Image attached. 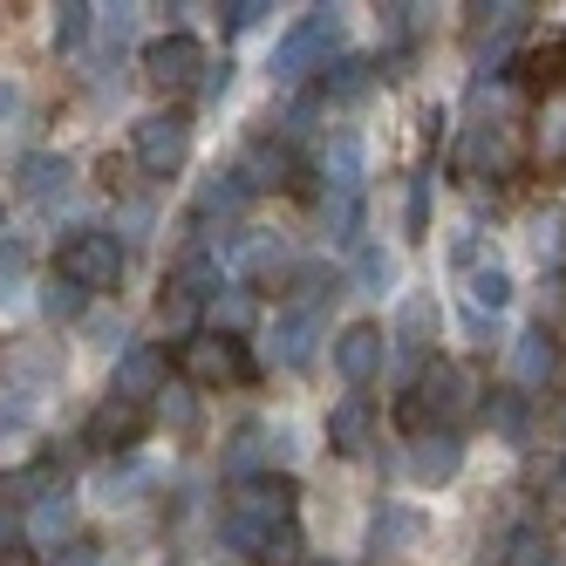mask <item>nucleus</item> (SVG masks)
<instances>
[{
	"mask_svg": "<svg viewBox=\"0 0 566 566\" xmlns=\"http://www.w3.org/2000/svg\"><path fill=\"white\" fill-rule=\"evenodd\" d=\"M335 42H342V14H335V8H314V14H301L287 34H280V49H273V83H301V75L328 69Z\"/></svg>",
	"mask_w": 566,
	"mask_h": 566,
	"instance_id": "nucleus-1",
	"label": "nucleus"
},
{
	"mask_svg": "<svg viewBox=\"0 0 566 566\" xmlns=\"http://www.w3.org/2000/svg\"><path fill=\"white\" fill-rule=\"evenodd\" d=\"M55 273L75 280L83 294H103L124 280V239L103 232V226H83V232H69L62 239V253H55Z\"/></svg>",
	"mask_w": 566,
	"mask_h": 566,
	"instance_id": "nucleus-2",
	"label": "nucleus"
},
{
	"mask_svg": "<svg viewBox=\"0 0 566 566\" xmlns=\"http://www.w3.org/2000/svg\"><path fill=\"white\" fill-rule=\"evenodd\" d=\"M478 396H484V382H478L471 361H430L423 382H417V410H423V417H437L443 430H451L458 417H471V410H478Z\"/></svg>",
	"mask_w": 566,
	"mask_h": 566,
	"instance_id": "nucleus-3",
	"label": "nucleus"
},
{
	"mask_svg": "<svg viewBox=\"0 0 566 566\" xmlns=\"http://www.w3.org/2000/svg\"><path fill=\"white\" fill-rule=\"evenodd\" d=\"M130 157H137L150 178H178L185 157H191V116H178V109L144 116V124L130 130Z\"/></svg>",
	"mask_w": 566,
	"mask_h": 566,
	"instance_id": "nucleus-4",
	"label": "nucleus"
},
{
	"mask_svg": "<svg viewBox=\"0 0 566 566\" xmlns=\"http://www.w3.org/2000/svg\"><path fill=\"white\" fill-rule=\"evenodd\" d=\"M232 512L273 533V525H287V518H294V484H287V478H273V471H266V478H239Z\"/></svg>",
	"mask_w": 566,
	"mask_h": 566,
	"instance_id": "nucleus-5",
	"label": "nucleus"
},
{
	"mask_svg": "<svg viewBox=\"0 0 566 566\" xmlns=\"http://www.w3.org/2000/svg\"><path fill=\"white\" fill-rule=\"evenodd\" d=\"M144 69H150V83H157V90H198V69H206V49H198L191 34H165V42H150Z\"/></svg>",
	"mask_w": 566,
	"mask_h": 566,
	"instance_id": "nucleus-6",
	"label": "nucleus"
},
{
	"mask_svg": "<svg viewBox=\"0 0 566 566\" xmlns=\"http://www.w3.org/2000/svg\"><path fill=\"white\" fill-rule=\"evenodd\" d=\"M458 471H464L458 430H417V443H410V478L417 484H451Z\"/></svg>",
	"mask_w": 566,
	"mask_h": 566,
	"instance_id": "nucleus-7",
	"label": "nucleus"
},
{
	"mask_svg": "<svg viewBox=\"0 0 566 566\" xmlns=\"http://www.w3.org/2000/svg\"><path fill=\"white\" fill-rule=\"evenodd\" d=\"M178 361H185L191 382H232V376H247V355H239V342H226V335H191Z\"/></svg>",
	"mask_w": 566,
	"mask_h": 566,
	"instance_id": "nucleus-8",
	"label": "nucleus"
},
{
	"mask_svg": "<svg viewBox=\"0 0 566 566\" xmlns=\"http://www.w3.org/2000/svg\"><path fill=\"white\" fill-rule=\"evenodd\" d=\"M321 328H328V321H321L314 307H280V314H273V355L287 361V369H307Z\"/></svg>",
	"mask_w": 566,
	"mask_h": 566,
	"instance_id": "nucleus-9",
	"label": "nucleus"
},
{
	"mask_svg": "<svg viewBox=\"0 0 566 566\" xmlns=\"http://www.w3.org/2000/svg\"><path fill=\"white\" fill-rule=\"evenodd\" d=\"M144 423H150V410H144V402L109 396L103 410L90 417V443H96V451H130V443L144 437Z\"/></svg>",
	"mask_w": 566,
	"mask_h": 566,
	"instance_id": "nucleus-10",
	"label": "nucleus"
},
{
	"mask_svg": "<svg viewBox=\"0 0 566 566\" xmlns=\"http://www.w3.org/2000/svg\"><path fill=\"white\" fill-rule=\"evenodd\" d=\"M369 430H376V410H369V396H342L335 410H328V451L335 458H361L369 451Z\"/></svg>",
	"mask_w": 566,
	"mask_h": 566,
	"instance_id": "nucleus-11",
	"label": "nucleus"
},
{
	"mask_svg": "<svg viewBox=\"0 0 566 566\" xmlns=\"http://www.w3.org/2000/svg\"><path fill=\"white\" fill-rule=\"evenodd\" d=\"M382 328H369V321H355V328H342V342H335V369L361 389V382H369L376 369H382Z\"/></svg>",
	"mask_w": 566,
	"mask_h": 566,
	"instance_id": "nucleus-12",
	"label": "nucleus"
},
{
	"mask_svg": "<svg viewBox=\"0 0 566 566\" xmlns=\"http://www.w3.org/2000/svg\"><path fill=\"white\" fill-rule=\"evenodd\" d=\"M116 396L124 402L165 396V348H124V361H116Z\"/></svg>",
	"mask_w": 566,
	"mask_h": 566,
	"instance_id": "nucleus-13",
	"label": "nucleus"
},
{
	"mask_svg": "<svg viewBox=\"0 0 566 566\" xmlns=\"http://www.w3.org/2000/svg\"><path fill=\"white\" fill-rule=\"evenodd\" d=\"M219 287H226V280H219L212 247H185L178 266H171V280H165V294H185V301H212Z\"/></svg>",
	"mask_w": 566,
	"mask_h": 566,
	"instance_id": "nucleus-14",
	"label": "nucleus"
},
{
	"mask_svg": "<svg viewBox=\"0 0 566 566\" xmlns=\"http://www.w3.org/2000/svg\"><path fill=\"white\" fill-rule=\"evenodd\" d=\"M321 178H328V198H361V178H369V157H361L355 137H335L321 150Z\"/></svg>",
	"mask_w": 566,
	"mask_h": 566,
	"instance_id": "nucleus-15",
	"label": "nucleus"
},
{
	"mask_svg": "<svg viewBox=\"0 0 566 566\" xmlns=\"http://www.w3.org/2000/svg\"><path fill=\"white\" fill-rule=\"evenodd\" d=\"M69 185H75V165H69V157H55V150H34L28 165H21V191L34 198V206H55V198H69Z\"/></svg>",
	"mask_w": 566,
	"mask_h": 566,
	"instance_id": "nucleus-16",
	"label": "nucleus"
},
{
	"mask_svg": "<svg viewBox=\"0 0 566 566\" xmlns=\"http://www.w3.org/2000/svg\"><path fill=\"white\" fill-rule=\"evenodd\" d=\"M430 342H437V301L430 294H410V301H402V314H396V355L417 361Z\"/></svg>",
	"mask_w": 566,
	"mask_h": 566,
	"instance_id": "nucleus-17",
	"label": "nucleus"
},
{
	"mask_svg": "<svg viewBox=\"0 0 566 566\" xmlns=\"http://www.w3.org/2000/svg\"><path fill=\"white\" fill-rule=\"evenodd\" d=\"M28 539H34V546H55V539L69 546V539H75V505H69L62 492H42V499L28 505Z\"/></svg>",
	"mask_w": 566,
	"mask_h": 566,
	"instance_id": "nucleus-18",
	"label": "nucleus"
},
{
	"mask_svg": "<svg viewBox=\"0 0 566 566\" xmlns=\"http://www.w3.org/2000/svg\"><path fill=\"white\" fill-rule=\"evenodd\" d=\"M287 273V247H280V239H247V247H239V287H266V280H280Z\"/></svg>",
	"mask_w": 566,
	"mask_h": 566,
	"instance_id": "nucleus-19",
	"label": "nucleus"
},
{
	"mask_svg": "<svg viewBox=\"0 0 566 566\" xmlns=\"http://www.w3.org/2000/svg\"><path fill=\"white\" fill-rule=\"evenodd\" d=\"M559 369V348L546 342V328H533V335H518V348H512V376L525 382V389H539L546 376Z\"/></svg>",
	"mask_w": 566,
	"mask_h": 566,
	"instance_id": "nucleus-20",
	"label": "nucleus"
},
{
	"mask_svg": "<svg viewBox=\"0 0 566 566\" xmlns=\"http://www.w3.org/2000/svg\"><path fill=\"white\" fill-rule=\"evenodd\" d=\"M533 157H539L546 171H553V165H566V90L539 103V144H533Z\"/></svg>",
	"mask_w": 566,
	"mask_h": 566,
	"instance_id": "nucleus-21",
	"label": "nucleus"
},
{
	"mask_svg": "<svg viewBox=\"0 0 566 566\" xmlns=\"http://www.w3.org/2000/svg\"><path fill=\"white\" fill-rule=\"evenodd\" d=\"M206 314H212V328H219V335H239V328H253V294L239 287V280H226V287L206 301Z\"/></svg>",
	"mask_w": 566,
	"mask_h": 566,
	"instance_id": "nucleus-22",
	"label": "nucleus"
},
{
	"mask_svg": "<svg viewBox=\"0 0 566 566\" xmlns=\"http://www.w3.org/2000/svg\"><path fill=\"white\" fill-rule=\"evenodd\" d=\"M247 185H239V171H226V178H212L206 191H198V219H239L247 212Z\"/></svg>",
	"mask_w": 566,
	"mask_h": 566,
	"instance_id": "nucleus-23",
	"label": "nucleus"
},
{
	"mask_svg": "<svg viewBox=\"0 0 566 566\" xmlns=\"http://www.w3.org/2000/svg\"><path fill=\"white\" fill-rule=\"evenodd\" d=\"M505 566H559V553H553V539L539 525H512L505 533Z\"/></svg>",
	"mask_w": 566,
	"mask_h": 566,
	"instance_id": "nucleus-24",
	"label": "nucleus"
},
{
	"mask_svg": "<svg viewBox=\"0 0 566 566\" xmlns=\"http://www.w3.org/2000/svg\"><path fill=\"white\" fill-rule=\"evenodd\" d=\"M505 301H512V273H505L499 260L471 266V307H478V314H499Z\"/></svg>",
	"mask_w": 566,
	"mask_h": 566,
	"instance_id": "nucleus-25",
	"label": "nucleus"
},
{
	"mask_svg": "<svg viewBox=\"0 0 566 566\" xmlns=\"http://www.w3.org/2000/svg\"><path fill=\"white\" fill-rule=\"evenodd\" d=\"M28 273H34L28 247H21V239H0V307H14L28 294Z\"/></svg>",
	"mask_w": 566,
	"mask_h": 566,
	"instance_id": "nucleus-26",
	"label": "nucleus"
},
{
	"mask_svg": "<svg viewBox=\"0 0 566 566\" xmlns=\"http://www.w3.org/2000/svg\"><path fill=\"white\" fill-rule=\"evenodd\" d=\"M307 559V546H301V525L287 518V525H273V533L260 539V553H253V566H301Z\"/></svg>",
	"mask_w": 566,
	"mask_h": 566,
	"instance_id": "nucleus-27",
	"label": "nucleus"
},
{
	"mask_svg": "<svg viewBox=\"0 0 566 566\" xmlns=\"http://www.w3.org/2000/svg\"><path fill=\"white\" fill-rule=\"evenodd\" d=\"M361 90H369V62H361V55H335V69L321 75V96H342V103H355Z\"/></svg>",
	"mask_w": 566,
	"mask_h": 566,
	"instance_id": "nucleus-28",
	"label": "nucleus"
},
{
	"mask_svg": "<svg viewBox=\"0 0 566 566\" xmlns=\"http://www.w3.org/2000/svg\"><path fill=\"white\" fill-rule=\"evenodd\" d=\"M342 294V273H328V266H294V307H314L321 314V301H335Z\"/></svg>",
	"mask_w": 566,
	"mask_h": 566,
	"instance_id": "nucleus-29",
	"label": "nucleus"
},
{
	"mask_svg": "<svg viewBox=\"0 0 566 566\" xmlns=\"http://www.w3.org/2000/svg\"><path fill=\"white\" fill-rule=\"evenodd\" d=\"M402 539H417V518L402 512V505H382V512H376V525H369V546H376V553L389 559V553H396Z\"/></svg>",
	"mask_w": 566,
	"mask_h": 566,
	"instance_id": "nucleus-30",
	"label": "nucleus"
},
{
	"mask_svg": "<svg viewBox=\"0 0 566 566\" xmlns=\"http://www.w3.org/2000/svg\"><path fill=\"white\" fill-rule=\"evenodd\" d=\"M83 301H90V294L75 287V280H62V273L42 287V314H49V321H75V314H83Z\"/></svg>",
	"mask_w": 566,
	"mask_h": 566,
	"instance_id": "nucleus-31",
	"label": "nucleus"
},
{
	"mask_svg": "<svg viewBox=\"0 0 566 566\" xmlns=\"http://www.w3.org/2000/svg\"><path fill=\"white\" fill-rule=\"evenodd\" d=\"M191 321H198V301H185V294H165V301H157V328H165L171 342H191Z\"/></svg>",
	"mask_w": 566,
	"mask_h": 566,
	"instance_id": "nucleus-32",
	"label": "nucleus"
},
{
	"mask_svg": "<svg viewBox=\"0 0 566 566\" xmlns=\"http://www.w3.org/2000/svg\"><path fill=\"white\" fill-rule=\"evenodd\" d=\"M90 21H96V8H83V0H69V8H55V49H75L90 34Z\"/></svg>",
	"mask_w": 566,
	"mask_h": 566,
	"instance_id": "nucleus-33",
	"label": "nucleus"
},
{
	"mask_svg": "<svg viewBox=\"0 0 566 566\" xmlns=\"http://www.w3.org/2000/svg\"><path fill=\"white\" fill-rule=\"evenodd\" d=\"M328 232L342 239V247H355L361 239V198H328Z\"/></svg>",
	"mask_w": 566,
	"mask_h": 566,
	"instance_id": "nucleus-34",
	"label": "nucleus"
},
{
	"mask_svg": "<svg viewBox=\"0 0 566 566\" xmlns=\"http://www.w3.org/2000/svg\"><path fill=\"white\" fill-rule=\"evenodd\" d=\"M533 247H539V260H559V253H566V219H559V212H546V219L533 226Z\"/></svg>",
	"mask_w": 566,
	"mask_h": 566,
	"instance_id": "nucleus-35",
	"label": "nucleus"
},
{
	"mask_svg": "<svg viewBox=\"0 0 566 566\" xmlns=\"http://www.w3.org/2000/svg\"><path fill=\"white\" fill-rule=\"evenodd\" d=\"M355 280H361L369 294H382V280H389V253H382V247H361V260H355Z\"/></svg>",
	"mask_w": 566,
	"mask_h": 566,
	"instance_id": "nucleus-36",
	"label": "nucleus"
},
{
	"mask_svg": "<svg viewBox=\"0 0 566 566\" xmlns=\"http://www.w3.org/2000/svg\"><path fill=\"white\" fill-rule=\"evenodd\" d=\"M232 90V62L219 55V62H206V69H198V96H206V103H219Z\"/></svg>",
	"mask_w": 566,
	"mask_h": 566,
	"instance_id": "nucleus-37",
	"label": "nucleus"
},
{
	"mask_svg": "<svg viewBox=\"0 0 566 566\" xmlns=\"http://www.w3.org/2000/svg\"><path fill=\"white\" fill-rule=\"evenodd\" d=\"M266 14H273L266 0H232V8H226V28H232V34H239V28H260Z\"/></svg>",
	"mask_w": 566,
	"mask_h": 566,
	"instance_id": "nucleus-38",
	"label": "nucleus"
},
{
	"mask_svg": "<svg viewBox=\"0 0 566 566\" xmlns=\"http://www.w3.org/2000/svg\"><path fill=\"white\" fill-rule=\"evenodd\" d=\"M492 417H499L505 437H518V430H525V402H518V396H492Z\"/></svg>",
	"mask_w": 566,
	"mask_h": 566,
	"instance_id": "nucleus-39",
	"label": "nucleus"
},
{
	"mask_svg": "<svg viewBox=\"0 0 566 566\" xmlns=\"http://www.w3.org/2000/svg\"><path fill=\"white\" fill-rule=\"evenodd\" d=\"M423 226H430V178L410 185V232H423Z\"/></svg>",
	"mask_w": 566,
	"mask_h": 566,
	"instance_id": "nucleus-40",
	"label": "nucleus"
},
{
	"mask_svg": "<svg viewBox=\"0 0 566 566\" xmlns=\"http://www.w3.org/2000/svg\"><path fill=\"white\" fill-rule=\"evenodd\" d=\"M253 443H260V430H239V437H232V471H239V478L253 471Z\"/></svg>",
	"mask_w": 566,
	"mask_h": 566,
	"instance_id": "nucleus-41",
	"label": "nucleus"
},
{
	"mask_svg": "<svg viewBox=\"0 0 566 566\" xmlns=\"http://www.w3.org/2000/svg\"><path fill=\"white\" fill-rule=\"evenodd\" d=\"M55 566H96V546H90V539H69V546L55 553Z\"/></svg>",
	"mask_w": 566,
	"mask_h": 566,
	"instance_id": "nucleus-42",
	"label": "nucleus"
}]
</instances>
